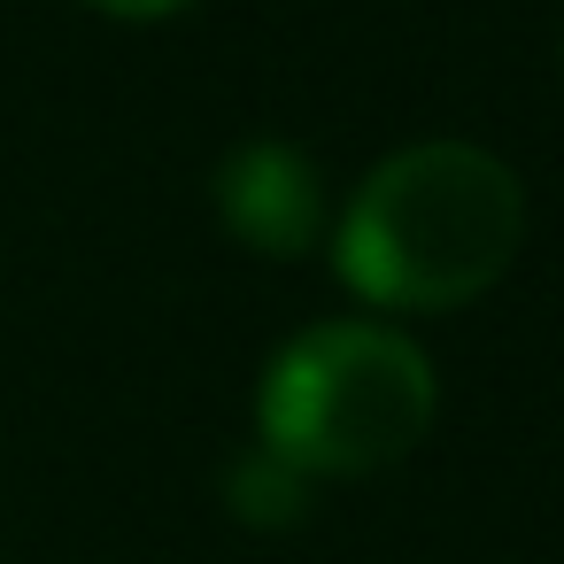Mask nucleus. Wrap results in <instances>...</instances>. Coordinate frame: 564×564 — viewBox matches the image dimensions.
Listing matches in <instances>:
<instances>
[{
  "instance_id": "20e7f679",
  "label": "nucleus",
  "mask_w": 564,
  "mask_h": 564,
  "mask_svg": "<svg viewBox=\"0 0 564 564\" xmlns=\"http://www.w3.org/2000/svg\"><path fill=\"white\" fill-rule=\"evenodd\" d=\"M225 495H232V510H240L248 525H294V518H302V502H310V479H302L294 464H279V456L256 441V448L232 464Z\"/></svg>"
},
{
  "instance_id": "f257e3e1",
  "label": "nucleus",
  "mask_w": 564,
  "mask_h": 564,
  "mask_svg": "<svg viewBox=\"0 0 564 564\" xmlns=\"http://www.w3.org/2000/svg\"><path fill=\"white\" fill-rule=\"evenodd\" d=\"M525 240V194L510 163L464 140L379 163L340 209L333 263L371 310H456L487 294Z\"/></svg>"
},
{
  "instance_id": "7ed1b4c3",
  "label": "nucleus",
  "mask_w": 564,
  "mask_h": 564,
  "mask_svg": "<svg viewBox=\"0 0 564 564\" xmlns=\"http://www.w3.org/2000/svg\"><path fill=\"white\" fill-rule=\"evenodd\" d=\"M217 217L256 256H310L325 240V178L286 140H248L217 163Z\"/></svg>"
},
{
  "instance_id": "f03ea898",
  "label": "nucleus",
  "mask_w": 564,
  "mask_h": 564,
  "mask_svg": "<svg viewBox=\"0 0 564 564\" xmlns=\"http://www.w3.org/2000/svg\"><path fill=\"white\" fill-rule=\"evenodd\" d=\"M433 364L394 325H310L263 364L256 433L302 479H371L433 425Z\"/></svg>"
},
{
  "instance_id": "39448f33",
  "label": "nucleus",
  "mask_w": 564,
  "mask_h": 564,
  "mask_svg": "<svg viewBox=\"0 0 564 564\" xmlns=\"http://www.w3.org/2000/svg\"><path fill=\"white\" fill-rule=\"evenodd\" d=\"M86 9H101V17H117V24H163V17L194 9V0H86Z\"/></svg>"
}]
</instances>
